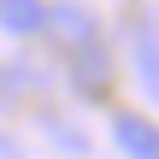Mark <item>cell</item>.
Wrapping results in <instances>:
<instances>
[{
	"label": "cell",
	"mask_w": 159,
	"mask_h": 159,
	"mask_svg": "<svg viewBox=\"0 0 159 159\" xmlns=\"http://www.w3.org/2000/svg\"><path fill=\"white\" fill-rule=\"evenodd\" d=\"M71 83H77L83 94H106V83H112V59H106V41H94L89 53H77V59H71Z\"/></svg>",
	"instance_id": "obj_4"
},
{
	"label": "cell",
	"mask_w": 159,
	"mask_h": 159,
	"mask_svg": "<svg viewBox=\"0 0 159 159\" xmlns=\"http://www.w3.org/2000/svg\"><path fill=\"white\" fill-rule=\"evenodd\" d=\"M47 41H53L65 59H77V53H89V47L100 41V24H94L89 6H77V0H53V6H47Z\"/></svg>",
	"instance_id": "obj_1"
},
{
	"label": "cell",
	"mask_w": 159,
	"mask_h": 159,
	"mask_svg": "<svg viewBox=\"0 0 159 159\" xmlns=\"http://www.w3.org/2000/svg\"><path fill=\"white\" fill-rule=\"evenodd\" d=\"M130 59H136L148 100H159V18L153 12H136V24H130Z\"/></svg>",
	"instance_id": "obj_2"
},
{
	"label": "cell",
	"mask_w": 159,
	"mask_h": 159,
	"mask_svg": "<svg viewBox=\"0 0 159 159\" xmlns=\"http://www.w3.org/2000/svg\"><path fill=\"white\" fill-rule=\"evenodd\" d=\"M0 94H6V71H0Z\"/></svg>",
	"instance_id": "obj_6"
},
{
	"label": "cell",
	"mask_w": 159,
	"mask_h": 159,
	"mask_svg": "<svg viewBox=\"0 0 159 159\" xmlns=\"http://www.w3.org/2000/svg\"><path fill=\"white\" fill-rule=\"evenodd\" d=\"M112 136H118V148L130 159H159V124L136 118V112H118L112 118Z\"/></svg>",
	"instance_id": "obj_3"
},
{
	"label": "cell",
	"mask_w": 159,
	"mask_h": 159,
	"mask_svg": "<svg viewBox=\"0 0 159 159\" xmlns=\"http://www.w3.org/2000/svg\"><path fill=\"white\" fill-rule=\"evenodd\" d=\"M0 30H6V35H35V30H47V0H0Z\"/></svg>",
	"instance_id": "obj_5"
}]
</instances>
